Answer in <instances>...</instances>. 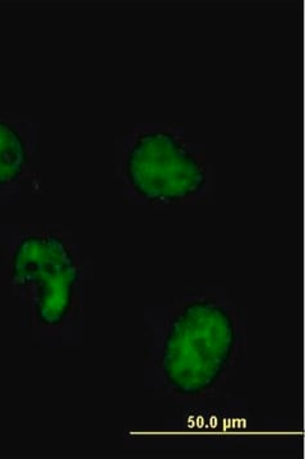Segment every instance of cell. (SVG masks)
Here are the masks:
<instances>
[{
  "label": "cell",
  "instance_id": "cell-2",
  "mask_svg": "<svg viewBox=\"0 0 305 459\" xmlns=\"http://www.w3.org/2000/svg\"><path fill=\"white\" fill-rule=\"evenodd\" d=\"M126 178L151 204H182L205 189L207 169L188 142L160 129L135 142L126 157Z\"/></svg>",
  "mask_w": 305,
  "mask_h": 459
},
{
  "label": "cell",
  "instance_id": "cell-3",
  "mask_svg": "<svg viewBox=\"0 0 305 459\" xmlns=\"http://www.w3.org/2000/svg\"><path fill=\"white\" fill-rule=\"evenodd\" d=\"M12 279L20 287H31L42 325H58L71 309L80 272L62 238L29 237L16 247Z\"/></svg>",
  "mask_w": 305,
  "mask_h": 459
},
{
  "label": "cell",
  "instance_id": "cell-1",
  "mask_svg": "<svg viewBox=\"0 0 305 459\" xmlns=\"http://www.w3.org/2000/svg\"><path fill=\"white\" fill-rule=\"evenodd\" d=\"M165 332L161 365L168 388L183 397L210 391L228 370L237 346L229 310L214 299L190 300Z\"/></svg>",
  "mask_w": 305,
  "mask_h": 459
},
{
  "label": "cell",
  "instance_id": "cell-4",
  "mask_svg": "<svg viewBox=\"0 0 305 459\" xmlns=\"http://www.w3.org/2000/svg\"><path fill=\"white\" fill-rule=\"evenodd\" d=\"M27 162L25 142L16 129L0 122V186L16 181Z\"/></svg>",
  "mask_w": 305,
  "mask_h": 459
}]
</instances>
